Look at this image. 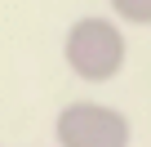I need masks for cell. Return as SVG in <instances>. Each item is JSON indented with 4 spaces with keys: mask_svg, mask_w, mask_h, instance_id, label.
<instances>
[{
    "mask_svg": "<svg viewBox=\"0 0 151 147\" xmlns=\"http://www.w3.org/2000/svg\"><path fill=\"white\" fill-rule=\"evenodd\" d=\"M62 58H67V71L76 80H89V85H107L124 71V58H129V40L120 31L116 18H102V14H89V18H76L62 36Z\"/></svg>",
    "mask_w": 151,
    "mask_h": 147,
    "instance_id": "6da1fadb",
    "label": "cell"
},
{
    "mask_svg": "<svg viewBox=\"0 0 151 147\" xmlns=\"http://www.w3.org/2000/svg\"><path fill=\"white\" fill-rule=\"evenodd\" d=\"M53 138H58V147H129L133 125L120 107L85 98V103H67L58 112Z\"/></svg>",
    "mask_w": 151,
    "mask_h": 147,
    "instance_id": "7a4b0ae2",
    "label": "cell"
},
{
    "mask_svg": "<svg viewBox=\"0 0 151 147\" xmlns=\"http://www.w3.org/2000/svg\"><path fill=\"white\" fill-rule=\"evenodd\" d=\"M111 9L120 22H133V27H151V0H111Z\"/></svg>",
    "mask_w": 151,
    "mask_h": 147,
    "instance_id": "3957f363",
    "label": "cell"
}]
</instances>
